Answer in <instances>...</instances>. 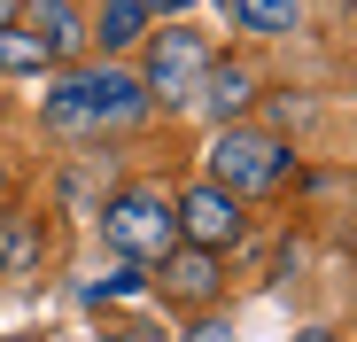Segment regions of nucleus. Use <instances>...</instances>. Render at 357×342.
<instances>
[{"label": "nucleus", "mask_w": 357, "mask_h": 342, "mask_svg": "<svg viewBox=\"0 0 357 342\" xmlns=\"http://www.w3.org/2000/svg\"><path fill=\"white\" fill-rule=\"evenodd\" d=\"M54 63V54L31 39V31H8V24H0V70H47Z\"/></svg>", "instance_id": "f8f14e48"}, {"label": "nucleus", "mask_w": 357, "mask_h": 342, "mask_svg": "<svg viewBox=\"0 0 357 342\" xmlns=\"http://www.w3.org/2000/svg\"><path fill=\"white\" fill-rule=\"evenodd\" d=\"M210 171H218L225 195H241V187H272L280 171H287V148H280L272 133H218Z\"/></svg>", "instance_id": "7ed1b4c3"}, {"label": "nucleus", "mask_w": 357, "mask_h": 342, "mask_svg": "<svg viewBox=\"0 0 357 342\" xmlns=\"http://www.w3.org/2000/svg\"><path fill=\"white\" fill-rule=\"evenodd\" d=\"M295 342H334V334H295Z\"/></svg>", "instance_id": "2eb2a0df"}, {"label": "nucleus", "mask_w": 357, "mask_h": 342, "mask_svg": "<svg viewBox=\"0 0 357 342\" xmlns=\"http://www.w3.org/2000/svg\"><path fill=\"white\" fill-rule=\"evenodd\" d=\"M163 280H171V296H210L218 288V265H210V249H171L163 257Z\"/></svg>", "instance_id": "0eeeda50"}, {"label": "nucleus", "mask_w": 357, "mask_h": 342, "mask_svg": "<svg viewBox=\"0 0 357 342\" xmlns=\"http://www.w3.org/2000/svg\"><path fill=\"white\" fill-rule=\"evenodd\" d=\"M187 342H233V327H225V319H202V327H195Z\"/></svg>", "instance_id": "ddd939ff"}, {"label": "nucleus", "mask_w": 357, "mask_h": 342, "mask_svg": "<svg viewBox=\"0 0 357 342\" xmlns=\"http://www.w3.org/2000/svg\"><path fill=\"white\" fill-rule=\"evenodd\" d=\"M218 8H233L249 31H295V0H218Z\"/></svg>", "instance_id": "9d476101"}, {"label": "nucleus", "mask_w": 357, "mask_h": 342, "mask_svg": "<svg viewBox=\"0 0 357 342\" xmlns=\"http://www.w3.org/2000/svg\"><path fill=\"white\" fill-rule=\"evenodd\" d=\"M39 265V218H0V272Z\"/></svg>", "instance_id": "6e6552de"}, {"label": "nucleus", "mask_w": 357, "mask_h": 342, "mask_svg": "<svg viewBox=\"0 0 357 342\" xmlns=\"http://www.w3.org/2000/svg\"><path fill=\"white\" fill-rule=\"evenodd\" d=\"M101 234H109V249L116 257H171L178 249V210L155 195V187H125L109 210H101Z\"/></svg>", "instance_id": "f03ea898"}, {"label": "nucleus", "mask_w": 357, "mask_h": 342, "mask_svg": "<svg viewBox=\"0 0 357 342\" xmlns=\"http://www.w3.org/2000/svg\"><path fill=\"white\" fill-rule=\"evenodd\" d=\"M155 8H187V0H155Z\"/></svg>", "instance_id": "dca6fc26"}, {"label": "nucleus", "mask_w": 357, "mask_h": 342, "mask_svg": "<svg viewBox=\"0 0 357 342\" xmlns=\"http://www.w3.org/2000/svg\"><path fill=\"white\" fill-rule=\"evenodd\" d=\"M0 195H8V163H0Z\"/></svg>", "instance_id": "f3484780"}, {"label": "nucleus", "mask_w": 357, "mask_h": 342, "mask_svg": "<svg viewBox=\"0 0 357 342\" xmlns=\"http://www.w3.org/2000/svg\"><path fill=\"white\" fill-rule=\"evenodd\" d=\"M148 109L140 78L132 70H78L47 94V125H63V133H86V125H132Z\"/></svg>", "instance_id": "f257e3e1"}, {"label": "nucleus", "mask_w": 357, "mask_h": 342, "mask_svg": "<svg viewBox=\"0 0 357 342\" xmlns=\"http://www.w3.org/2000/svg\"><path fill=\"white\" fill-rule=\"evenodd\" d=\"M202 78H210V47H202L195 31H163L155 54H148V86H155L163 101H195Z\"/></svg>", "instance_id": "20e7f679"}, {"label": "nucleus", "mask_w": 357, "mask_h": 342, "mask_svg": "<svg viewBox=\"0 0 357 342\" xmlns=\"http://www.w3.org/2000/svg\"><path fill=\"white\" fill-rule=\"evenodd\" d=\"M8 16H16V0H0V24H8Z\"/></svg>", "instance_id": "4468645a"}, {"label": "nucleus", "mask_w": 357, "mask_h": 342, "mask_svg": "<svg viewBox=\"0 0 357 342\" xmlns=\"http://www.w3.org/2000/svg\"><path fill=\"white\" fill-rule=\"evenodd\" d=\"M195 101L210 109V117H241V109H249V70H210Z\"/></svg>", "instance_id": "1a4fd4ad"}, {"label": "nucleus", "mask_w": 357, "mask_h": 342, "mask_svg": "<svg viewBox=\"0 0 357 342\" xmlns=\"http://www.w3.org/2000/svg\"><path fill=\"white\" fill-rule=\"evenodd\" d=\"M140 24H148V0H109L101 8V47H132Z\"/></svg>", "instance_id": "9b49d317"}, {"label": "nucleus", "mask_w": 357, "mask_h": 342, "mask_svg": "<svg viewBox=\"0 0 357 342\" xmlns=\"http://www.w3.org/2000/svg\"><path fill=\"white\" fill-rule=\"evenodd\" d=\"M31 39L47 47V54H78V39H86V24H78V8L70 0H31Z\"/></svg>", "instance_id": "423d86ee"}, {"label": "nucleus", "mask_w": 357, "mask_h": 342, "mask_svg": "<svg viewBox=\"0 0 357 342\" xmlns=\"http://www.w3.org/2000/svg\"><path fill=\"white\" fill-rule=\"evenodd\" d=\"M171 210H178V234H187L195 249H218V241L241 234V202H233L218 179H210V187H195L187 202H171Z\"/></svg>", "instance_id": "39448f33"}]
</instances>
